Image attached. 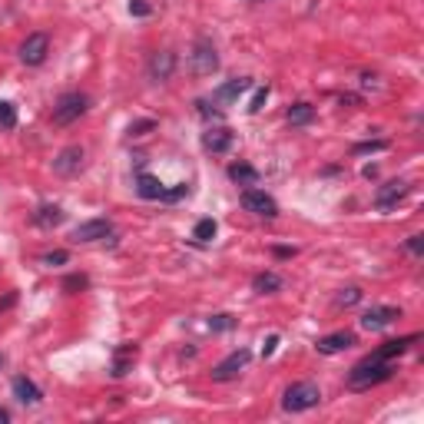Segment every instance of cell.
<instances>
[{"instance_id": "cell-22", "label": "cell", "mask_w": 424, "mask_h": 424, "mask_svg": "<svg viewBox=\"0 0 424 424\" xmlns=\"http://www.w3.org/2000/svg\"><path fill=\"white\" fill-rule=\"evenodd\" d=\"M252 288H255L259 295H272V292L282 288V275L278 272H259L255 278H252Z\"/></svg>"}, {"instance_id": "cell-30", "label": "cell", "mask_w": 424, "mask_h": 424, "mask_svg": "<svg viewBox=\"0 0 424 424\" xmlns=\"http://www.w3.org/2000/svg\"><path fill=\"white\" fill-rule=\"evenodd\" d=\"M265 100H269V87H259L255 97H252V103H249V113H259L265 106Z\"/></svg>"}, {"instance_id": "cell-39", "label": "cell", "mask_w": 424, "mask_h": 424, "mask_svg": "<svg viewBox=\"0 0 424 424\" xmlns=\"http://www.w3.org/2000/svg\"><path fill=\"white\" fill-rule=\"evenodd\" d=\"M10 421V411H3V408H0V424H7Z\"/></svg>"}, {"instance_id": "cell-24", "label": "cell", "mask_w": 424, "mask_h": 424, "mask_svg": "<svg viewBox=\"0 0 424 424\" xmlns=\"http://www.w3.org/2000/svg\"><path fill=\"white\" fill-rule=\"evenodd\" d=\"M192 239H196V242H202V246H206V242H212V239H215V219H199V222H196V229H192Z\"/></svg>"}, {"instance_id": "cell-35", "label": "cell", "mask_w": 424, "mask_h": 424, "mask_svg": "<svg viewBox=\"0 0 424 424\" xmlns=\"http://www.w3.org/2000/svg\"><path fill=\"white\" fill-rule=\"evenodd\" d=\"M129 13H136V17H150V3H146V0H129Z\"/></svg>"}, {"instance_id": "cell-9", "label": "cell", "mask_w": 424, "mask_h": 424, "mask_svg": "<svg viewBox=\"0 0 424 424\" xmlns=\"http://www.w3.org/2000/svg\"><path fill=\"white\" fill-rule=\"evenodd\" d=\"M83 146H66V150L53 160V173L57 176H76L80 169H83Z\"/></svg>"}, {"instance_id": "cell-7", "label": "cell", "mask_w": 424, "mask_h": 424, "mask_svg": "<svg viewBox=\"0 0 424 424\" xmlns=\"http://www.w3.org/2000/svg\"><path fill=\"white\" fill-rule=\"evenodd\" d=\"M47 53H50V37L47 34H30V37L20 43V60L27 66H40V63L47 60Z\"/></svg>"}, {"instance_id": "cell-26", "label": "cell", "mask_w": 424, "mask_h": 424, "mask_svg": "<svg viewBox=\"0 0 424 424\" xmlns=\"http://www.w3.org/2000/svg\"><path fill=\"white\" fill-rule=\"evenodd\" d=\"M87 285H90L87 275H66L63 278V292H80V288H87Z\"/></svg>"}, {"instance_id": "cell-37", "label": "cell", "mask_w": 424, "mask_h": 424, "mask_svg": "<svg viewBox=\"0 0 424 424\" xmlns=\"http://www.w3.org/2000/svg\"><path fill=\"white\" fill-rule=\"evenodd\" d=\"M275 345H278V335H272V338H269V341L262 345V355H265V358H269V355L275 351Z\"/></svg>"}, {"instance_id": "cell-18", "label": "cell", "mask_w": 424, "mask_h": 424, "mask_svg": "<svg viewBox=\"0 0 424 424\" xmlns=\"http://www.w3.org/2000/svg\"><path fill=\"white\" fill-rule=\"evenodd\" d=\"M136 192L143 196V199H162V196H166V186H162L156 176L139 173L136 176Z\"/></svg>"}, {"instance_id": "cell-12", "label": "cell", "mask_w": 424, "mask_h": 424, "mask_svg": "<svg viewBox=\"0 0 424 424\" xmlns=\"http://www.w3.org/2000/svg\"><path fill=\"white\" fill-rule=\"evenodd\" d=\"M176 70V53L169 50H160L150 57V80H156V83H166L169 76H173Z\"/></svg>"}, {"instance_id": "cell-17", "label": "cell", "mask_w": 424, "mask_h": 424, "mask_svg": "<svg viewBox=\"0 0 424 424\" xmlns=\"http://www.w3.org/2000/svg\"><path fill=\"white\" fill-rule=\"evenodd\" d=\"M13 398H20L24 404H40V401H43V391H40L30 378L20 374V378H13Z\"/></svg>"}, {"instance_id": "cell-10", "label": "cell", "mask_w": 424, "mask_h": 424, "mask_svg": "<svg viewBox=\"0 0 424 424\" xmlns=\"http://www.w3.org/2000/svg\"><path fill=\"white\" fill-rule=\"evenodd\" d=\"M408 189L411 186H408L404 179H391V183H385V186L374 192V206H378V209H391V206H398V199L408 196Z\"/></svg>"}, {"instance_id": "cell-33", "label": "cell", "mask_w": 424, "mask_h": 424, "mask_svg": "<svg viewBox=\"0 0 424 424\" xmlns=\"http://www.w3.org/2000/svg\"><path fill=\"white\" fill-rule=\"evenodd\" d=\"M232 315H215V318H209V328L212 332H225V328H232Z\"/></svg>"}, {"instance_id": "cell-28", "label": "cell", "mask_w": 424, "mask_h": 424, "mask_svg": "<svg viewBox=\"0 0 424 424\" xmlns=\"http://www.w3.org/2000/svg\"><path fill=\"white\" fill-rule=\"evenodd\" d=\"M381 150H388L385 139H372V143H358L351 153H355V156H362V153H381Z\"/></svg>"}, {"instance_id": "cell-34", "label": "cell", "mask_w": 424, "mask_h": 424, "mask_svg": "<svg viewBox=\"0 0 424 424\" xmlns=\"http://www.w3.org/2000/svg\"><path fill=\"white\" fill-rule=\"evenodd\" d=\"M183 196H189V186H186V183H179V186H173V189H166V196H162V199H166V202H176V199H183Z\"/></svg>"}, {"instance_id": "cell-19", "label": "cell", "mask_w": 424, "mask_h": 424, "mask_svg": "<svg viewBox=\"0 0 424 424\" xmlns=\"http://www.w3.org/2000/svg\"><path fill=\"white\" fill-rule=\"evenodd\" d=\"M414 341H418V335H408V338H395V341H385L381 348L374 351L378 358H385V362H391V358H398V355H404V351L411 348Z\"/></svg>"}, {"instance_id": "cell-2", "label": "cell", "mask_w": 424, "mask_h": 424, "mask_svg": "<svg viewBox=\"0 0 424 424\" xmlns=\"http://www.w3.org/2000/svg\"><path fill=\"white\" fill-rule=\"evenodd\" d=\"M322 401V391H318V385L315 381H295V385L288 388L285 395H282V408L292 414L299 411H309V408H315Z\"/></svg>"}, {"instance_id": "cell-38", "label": "cell", "mask_w": 424, "mask_h": 424, "mask_svg": "<svg viewBox=\"0 0 424 424\" xmlns=\"http://www.w3.org/2000/svg\"><path fill=\"white\" fill-rule=\"evenodd\" d=\"M275 255H282V259H292L295 249H288V246H275Z\"/></svg>"}, {"instance_id": "cell-13", "label": "cell", "mask_w": 424, "mask_h": 424, "mask_svg": "<svg viewBox=\"0 0 424 424\" xmlns=\"http://www.w3.org/2000/svg\"><path fill=\"white\" fill-rule=\"evenodd\" d=\"M232 146V129H225V126H209L206 133H202V150L206 153H225Z\"/></svg>"}, {"instance_id": "cell-36", "label": "cell", "mask_w": 424, "mask_h": 424, "mask_svg": "<svg viewBox=\"0 0 424 424\" xmlns=\"http://www.w3.org/2000/svg\"><path fill=\"white\" fill-rule=\"evenodd\" d=\"M196 106H199V113H202V116H212V120H219V110H212V106H209V103H206V100H199V103H196Z\"/></svg>"}, {"instance_id": "cell-16", "label": "cell", "mask_w": 424, "mask_h": 424, "mask_svg": "<svg viewBox=\"0 0 424 424\" xmlns=\"http://www.w3.org/2000/svg\"><path fill=\"white\" fill-rule=\"evenodd\" d=\"M133 362H136V345H120L116 355H113L110 374H113V378H123V374L133 368Z\"/></svg>"}, {"instance_id": "cell-15", "label": "cell", "mask_w": 424, "mask_h": 424, "mask_svg": "<svg viewBox=\"0 0 424 424\" xmlns=\"http://www.w3.org/2000/svg\"><path fill=\"white\" fill-rule=\"evenodd\" d=\"M249 87H252V80H249V76H239V80H229V83H222V87L215 90V93H212V100H215V103H232V100H239V97H242V93H246Z\"/></svg>"}, {"instance_id": "cell-20", "label": "cell", "mask_w": 424, "mask_h": 424, "mask_svg": "<svg viewBox=\"0 0 424 424\" xmlns=\"http://www.w3.org/2000/svg\"><path fill=\"white\" fill-rule=\"evenodd\" d=\"M229 179L232 183H242V186H255L259 183V169L249 166V162H232L229 166Z\"/></svg>"}, {"instance_id": "cell-4", "label": "cell", "mask_w": 424, "mask_h": 424, "mask_svg": "<svg viewBox=\"0 0 424 424\" xmlns=\"http://www.w3.org/2000/svg\"><path fill=\"white\" fill-rule=\"evenodd\" d=\"M189 66H192V73L196 76H212L219 70V53L212 47V40L199 37L192 43V53H189Z\"/></svg>"}, {"instance_id": "cell-23", "label": "cell", "mask_w": 424, "mask_h": 424, "mask_svg": "<svg viewBox=\"0 0 424 424\" xmlns=\"http://www.w3.org/2000/svg\"><path fill=\"white\" fill-rule=\"evenodd\" d=\"M312 116H315V110L309 106V103H295V106H288V123H292V126L312 123Z\"/></svg>"}, {"instance_id": "cell-1", "label": "cell", "mask_w": 424, "mask_h": 424, "mask_svg": "<svg viewBox=\"0 0 424 424\" xmlns=\"http://www.w3.org/2000/svg\"><path fill=\"white\" fill-rule=\"evenodd\" d=\"M391 374H395L391 362L378 358V355H368L365 362H358V365H355V368L348 372V388H351V391H368V388L388 381Z\"/></svg>"}, {"instance_id": "cell-11", "label": "cell", "mask_w": 424, "mask_h": 424, "mask_svg": "<svg viewBox=\"0 0 424 424\" xmlns=\"http://www.w3.org/2000/svg\"><path fill=\"white\" fill-rule=\"evenodd\" d=\"M110 219H87V222H80L73 229V242H97V239H106L110 236Z\"/></svg>"}, {"instance_id": "cell-8", "label": "cell", "mask_w": 424, "mask_h": 424, "mask_svg": "<svg viewBox=\"0 0 424 424\" xmlns=\"http://www.w3.org/2000/svg\"><path fill=\"white\" fill-rule=\"evenodd\" d=\"M249 358H252V355H249L246 348L232 351V355H229L225 362H219L215 368H212V381H232V378H236V374L242 372L246 365H249Z\"/></svg>"}, {"instance_id": "cell-29", "label": "cell", "mask_w": 424, "mask_h": 424, "mask_svg": "<svg viewBox=\"0 0 424 424\" xmlns=\"http://www.w3.org/2000/svg\"><path fill=\"white\" fill-rule=\"evenodd\" d=\"M358 302H362V288H345V292L338 295V305H345V309H348V305H358Z\"/></svg>"}, {"instance_id": "cell-25", "label": "cell", "mask_w": 424, "mask_h": 424, "mask_svg": "<svg viewBox=\"0 0 424 424\" xmlns=\"http://www.w3.org/2000/svg\"><path fill=\"white\" fill-rule=\"evenodd\" d=\"M17 126V106L10 100H0V129H13Z\"/></svg>"}, {"instance_id": "cell-6", "label": "cell", "mask_w": 424, "mask_h": 424, "mask_svg": "<svg viewBox=\"0 0 424 424\" xmlns=\"http://www.w3.org/2000/svg\"><path fill=\"white\" fill-rule=\"evenodd\" d=\"M398 318H401V309H395V305H372V309L362 315V328L365 332H385V328H391Z\"/></svg>"}, {"instance_id": "cell-27", "label": "cell", "mask_w": 424, "mask_h": 424, "mask_svg": "<svg viewBox=\"0 0 424 424\" xmlns=\"http://www.w3.org/2000/svg\"><path fill=\"white\" fill-rule=\"evenodd\" d=\"M40 262L50 265V269H57V265H66V262H70V255H66L63 249H53V252H47V255H43Z\"/></svg>"}, {"instance_id": "cell-21", "label": "cell", "mask_w": 424, "mask_h": 424, "mask_svg": "<svg viewBox=\"0 0 424 424\" xmlns=\"http://www.w3.org/2000/svg\"><path fill=\"white\" fill-rule=\"evenodd\" d=\"M63 222V209L60 206H40L37 212H34V225H40V229H53V225H60Z\"/></svg>"}, {"instance_id": "cell-32", "label": "cell", "mask_w": 424, "mask_h": 424, "mask_svg": "<svg viewBox=\"0 0 424 424\" xmlns=\"http://www.w3.org/2000/svg\"><path fill=\"white\" fill-rule=\"evenodd\" d=\"M404 249L411 252L414 259H421V255H424V236H411L408 242H404Z\"/></svg>"}, {"instance_id": "cell-14", "label": "cell", "mask_w": 424, "mask_h": 424, "mask_svg": "<svg viewBox=\"0 0 424 424\" xmlns=\"http://www.w3.org/2000/svg\"><path fill=\"white\" fill-rule=\"evenodd\" d=\"M351 345H355V335L351 332H332V335L318 338L315 348L322 351V355H338V351H348Z\"/></svg>"}, {"instance_id": "cell-31", "label": "cell", "mask_w": 424, "mask_h": 424, "mask_svg": "<svg viewBox=\"0 0 424 424\" xmlns=\"http://www.w3.org/2000/svg\"><path fill=\"white\" fill-rule=\"evenodd\" d=\"M150 129H156V123L153 120H139V123H129V136H143V133H150Z\"/></svg>"}, {"instance_id": "cell-5", "label": "cell", "mask_w": 424, "mask_h": 424, "mask_svg": "<svg viewBox=\"0 0 424 424\" xmlns=\"http://www.w3.org/2000/svg\"><path fill=\"white\" fill-rule=\"evenodd\" d=\"M242 209L252 212V215H262V219H275L278 215V202L262 192V189H246L242 192Z\"/></svg>"}, {"instance_id": "cell-3", "label": "cell", "mask_w": 424, "mask_h": 424, "mask_svg": "<svg viewBox=\"0 0 424 424\" xmlns=\"http://www.w3.org/2000/svg\"><path fill=\"white\" fill-rule=\"evenodd\" d=\"M90 110V97L87 93H63L57 106H53V123L57 126H70L76 123L83 113Z\"/></svg>"}]
</instances>
